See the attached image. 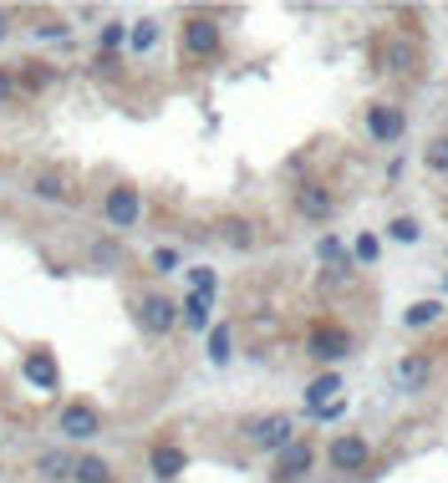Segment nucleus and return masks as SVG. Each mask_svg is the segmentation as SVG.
I'll return each instance as SVG.
<instances>
[{
	"instance_id": "nucleus-1",
	"label": "nucleus",
	"mask_w": 448,
	"mask_h": 483,
	"mask_svg": "<svg viewBox=\"0 0 448 483\" xmlns=\"http://www.w3.org/2000/svg\"><path fill=\"white\" fill-rule=\"evenodd\" d=\"M240 438L260 453H281V448L296 443V423H290V412H260V418L240 423Z\"/></svg>"
},
{
	"instance_id": "nucleus-33",
	"label": "nucleus",
	"mask_w": 448,
	"mask_h": 483,
	"mask_svg": "<svg viewBox=\"0 0 448 483\" xmlns=\"http://www.w3.org/2000/svg\"><path fill=\"white\" fill-rule=\"evenodd\" d=\"M16 97V77H11V72H5V66H0V107H5V102Z\"/></svg>"
},
{
	"instance_id": "nucleus-3",
	"label": "nucleus",
	"mask_w": 448,
	"mask_h": 483,
	"mask_svg": "<svg viewBox=\"0 0 448 483\" xmlns=\"http://www.w3.org/2000/svg\"><path fill=\"white\" fill-rule=\"evenodd\" d=\"M102 214L112 229H133L143 219V194L133 183H118V188H107V203H102Z\"/></svg>"
},
{
	"instance_id": "nucleus-7",
	"label": "nucleus",
	"mask_w": 448,
	"mask_h": 483,
	"mask_svg": "<svg viewBox=\"0 0 448 483\" xmlns=\"http://www.w3.org/2000/svg\"><path fill=\"white\" fill-rule=\"evenodd\" d=\"M326 458H331V468H336V473H357V468H367L372 448H367V438H357V433H342V438H331Z\"/></svg>"
},
{
	"instance_id": "nucleus-24",
	"label": "nucleus",
	"mask_w": 448,
	"mask_h": 483,
	"mask_svg": "<svg viewBox=\"0 0 448 483\" xmlns=\"http://www.w3.org/2000/svg\"><path fill=\"white\" fill-rule=\"evenodd\" d=\"M127 46H133V51H153V46H158V20H133Z\"/></svg>"
},
{
	"instance_id": "nucleus-26",
	"label": "nucleus",
	"mask_w": 448,
	"mask_h": 483,
	"mask_svg": "<svg viewBox=\"0 0 448 483\" xmlns=\"http://www.w3.org/2000/svg\"><path fill=\"white\" fill-rule=\"evenodd\" d=\"M387 234H392L398 244H418V240H423V224L413 219V214H398V219L387 224Z\"/></svg>"
},
{
	"instance_id": "nucleus-18",
	"label": "nucleus",
	"mask_w": 448,
	"mask_h": 483,
	"mask_svg": "<svg viewBox=\"0 0 448 483\" xmlns=\"http://www.w3.org/2000/svg\"><path fill=\"white\" fill-rule=\"evenodd\" d=\"M316 255L331 264V275H336V280H346V275H351V255H346V244L336 240V234H326V240L316 244Z\"/></svg>"
},
{
	"instance_id": "nucleus-4",
	"label": "nucleus",
	"mask_w": 448,
	"mask_h": 483,
	"mask_svg": "<svg viewBox=\"0 0 448 483\" xmlns=\"http://www.w3.org/2000/svg\"><path fill=\"white\" fill-rule=\"evenodd\" d=\"M138 326L148 331V336H168V331L179 326V305L153 290V295H143L138 301Z\"/></svg>"
},
{
	"instance_id": "nucleus-13",
	"label": "nucleus",
	"mask_w": 448,
	"mask_h": 483,
	"mask_svg": "<svg viewBox=\"0 0 448 483\" xmlns=\"http://www.w3.org/2000/svg\"><path fill=\"white\" fill-rule=\"evenodd\" d=\"M428 372H433V362H428V356H403V362L392 366V382H398V392H423V387H428Z\"/></svg>"
},
{
	"instance_id": "nucleus-23",
	"label": "nucleus",
	"mask_w": 448,
	"mask_h": 483,
	"mask_svg": "<svg viewBox=\"0 0 448 483\" xmlns=\"http://www.w3.org/2000/svg\"><path fill=\"white\" fill-rule=\"evenodd\" d=\"M220 240L229 244V249H250V244H255V229H250L244 219H224L220 224Z\"/></svg>"
},
{
	"instance_id": "nucleus-11",
	"label": "nucleus",
	"mask_w": 448,
	"mask_h": 483,
	"mask_svg": "<svg viewBox=\"0 0 448 483\" xmlns=\"http://www.w3.org/2000/svg\"><path fill=\"white\" fill-rule=\"evenodd\" d=\"M296 209H301L305 219H331V209H336V199H331V188H321V183H301L296 188Z\"/></svg>"
},
{
	"instance_id": "nucleus-19",
	"label": "nucleus",
	"mask_w": 448,
	"mask_h": 483,
	"mask_svg": "<svg viewBox=\"0 0 448 483\" xmlns=\"http://www.w3.org/2000/svg\"><path fill=\"white\" fill-rule=\"evenodd\" d=\"M72 464H77V458H72L66 448H51V453H41L36 458V473L41 479H72Z\"/></svg>"
},
{
	"instance_id": "nucleus-32",
	"label": "nucleus",
	"mask_w": 448,
	"mask_h": 483,
	"mask_svg": "<svg viewBox=\"0 0 448 483\" xmlns=\"http://www.w3.org/2000/svg\"><path fill=\"white\" fill-rule=\"evenodd\" d=\"M36 36H46V41H61V36H72V26H66V20H46V26H36Z\"/></svg>"
},
{
	"instance_id": "nucleus-34",
	"label": "nucleus",
	"mask_w": 448,
	"mask_h": 483,
	"mask_svg": "<svg viewBox=\"0 0 448 483\" xmlns=\"http://www.w3.org/2000/svg\"><path fill=\"white\" fill-rule=\"evenodd\" d=\"M11 36V11H5V5H0V41Z\"/></svg>"
},
{
	"instance_id": "nucleus-31",
	"label": "nucleus",
	"mask_w": 448,
	"mask_h": 483,
	"mask_svg": "<svg viewBox=\"0 0 448 483\" xmlns=\"http://www.w3.org/2000/svg\"><path fill=\"white\" fill-rule=\"evenodd\" d=\"M153 270L158 275H174L179 270V249H153Z\"/></svg>"
},
{
	"instance_id": "nucleus-12",
	"label": "nucleus",
	"mask_w": 448,
	"mask_h": 483,
	"mask_svg": "<svg viewBox=\"0 0 448 483\" xmlns=\"http://www.w3.org/2000/svg\"><path fill=\"white\" fill-rule=\"evenodd\" d=\"M148 468H153V479H179L183 468H189V453L179 443H158L148 453Z\"/></svg>"
},
{
	"instance_id": "nucleus-30",
	"label": "nucleus",
	"mask_w": 448,
	"mask_h": 483,
	"mask_svg": "<svg viewBox=\"0 0 448 483\" xmlns=\"http://www.w3.org/2000/svg\"><path fill=\"white\" fill-rule=\"evenodd\" d=\"M351 255H357V260H362V264H377V255H382V244H377V234H362Z\"/></svg>"
},
{
	"instance_id": "nucleus-17",
	"label": "nucleus",
	"mask_w": 448,
	"mask_h": 483,
	"mask_svg": "<svg viewBox=\"0 0 448 483\" xmlns=\"http://www.w3.org/2000/svg\"><path fill=\"white\" fill-rule=\"evenodd\" d=\"M336 392H342V377H336V372H326V377H316V382L305 387V407H311V412H321V407L342 402Z\"/></svg>"
},
{
	"instance_id": "nucleus-35",
	"label": "nucleus",
	"mask_w": 448,
	"mask_h": 483,
	"mask_svg": "<svg viewBox=\"0 0 448 483\" xmlns=\"http://www.w3.org/2000/svg\"><path fill=\"white\" fill-rule=\"evenodd\" d=\"M444 290H448V275H444Z\"/></svg>"
},
{
	"instance_id": "nucleus-6",
	"label": "nucleus",
	"mask_w": 448,
	"mask_h": 483,
	"mask_svg": "<svg viewBox=\"0 0 448 483\" xmlns=\"http://www.w3.org/2000/svg\"><path fill=\"white\" fill-rule=\"evenodd\" d=\"M183 51H189V57H214V51H220V20L214 16L183 20Z\"/></svg>"
},
{
	"instance_id": "nucleus-14",
	"label": "nucleus",
	"mask_w": 448,
	"mask_h": 483,
	"mask_svg": "<svg viewBox=\"0 0 448 483\" xmlns=\"http://www.w3.org/2000/svg\"><path fill=\"white\" fill-rule=\"evenodd\" d=\"M112 464L97 458V453H77V464H72V483H112Z\"/></svg>"
},
{
	"instance_id": "nucleus-5",
	"label": "nucleus",
	"mask_w": 448,
	"mask_h": 483,
	"mask_svg": "<svg viewBox=\"0 0 448 483\" xmlns=\"http://www.w3.org/2000/svg\"><path fill=\"white\" fill-rule=\"evenodd\" d=\"M362 122H367V133H372V142H398L403 127H407L403 107H392V102H372Z\"/></svg>"
},
{
	"instance_id": "nucleus-27",
	"label": "nucleus",
	"mask_w": 448,
	"mask_h": 483,
	"mask_svg": "<svg viewBox=\"0 0 448 483\" xmlns=\"http://www.w3.org/2000/svg\"><path fill=\"white\" fill-rule=\"evenodd\" d=\"M122 41H127V26H122V20H107V26H102V31H97V46H102V61L112 57V51H118Z\"/></svg>"
},
{
	"instance_id": "nucleus-16",
	"label": "nucleus",
	"mask_w": 448,
	"mask_h": 483,
	"mask_svg": "<svg viewBox=\"0 0 448 483\" xmlns=\"http://www.w3.org/2000/svg\"><path fill=\"white\" fill-rule=\"evenodd\" d=\"M31 194L46 199V203H72V199H77V194H72V183L61 179V173H36V179H31Z\"/></svg>"
},
{
	"instance_id": "nucleus-28",
	"label": "nucleus",
	"mask_w": 448,
	"mask_h": 483,
	"mask_svg": "<svg viewBox=\"0 0 448 483\" xmlns=\"http://www.w3.org/2000/svg\"><path fill=\"white\" fill-rule=\"evenodd\" d=\"M423 163L433 168V173H448V133H444V138H433L423 148Z\"/></svg>"
},
{
	"instance_id": "nucleus-29",
	"label": "nucleus",
	"mask_w": 448,
	"mask_h": 483,
	"mask_svg": "<svg viewBox=\"0 0 448 483\" xmlns=\"http://www.w3.org/2000/svg\"><path fill=\"white\" fill-rule=\"evenodd\" d=\"M118 260H122L118 240H97V244H92V264H97V270H112Z\"/></svg>"
},
{
	"instance_id": "nucleus-15",
	"label": "nucleus",
	"mask_w": 448,
	"mask_h": 483,
	"mask_svg": "<svg viewBox=\"0 0 448 483\" xmlns=\"http://www.w3.org/2000/svg\"><path fill=\"white\" fill-rule=\"evenodd\" d=\"M413 61H418V51H413V41H407V36H392L382 46V72H392V77L413 72Z\"/></svg>"
},
{
	"instance_id": "nucleus-10",
	"label": "nucleus",
	"mask_w": 448,
	"mask_h": 483,
	"mask_svg": "<svg viewBox=\"0 0 448 483\" xmlns=\"http://www.w3.org/2000/svg\"><path fill=\"white\" fill-rule=\"evenodd\" d=\"M311 464H316V448L305 443V438H296L290 448H281V453H275V473H281V479H305V473H311Z\"/></svg>"
},
{
	"instance_id": "nucleus-21",
	"label": "nucleus",
	"mask_w": 448,
	"mask_h": 483,
	"mask_svg": "<svg viewBox=\"0 0 448 483\" xmlns=\"http://www.w3.org/2000/svg\"><path fill=\"white\" fill-rule=\"evenodd\" d=\"M179 321L189 326V331H209V301L189 290V295H183V305H179Z\"/></svg>"
},
{
	"instance_id": "nucleus-2",
	"label": "nucleus",
	"mask_w": 448,
	"mask_h": 483,
	"mask_svg": "<svg viewBox=\"0 0 448 483\" xmlns=\"http://www.w3.org/2000/svg\"><path fill=\"white\" fill-rule=\"evenodd\" d=\"M57 427L72 438V443H92V438L102 433V412L92 402H66L57 412Z\"/></svg>"
},
{
	"instance_id": "nucleus-8",
	"label": "nucleus",
	"mask_w": 448,
	"mask_h": 483,
	"mask_svg": "<svg viewBox=\"0 0 448 483\" xmlns=\"http://www.w3.org/2000/svg\"><path fill=\"white\" fill-rule=\"evenodd\" d=\"M346 351H351V336H346L342 326H316V331H311V356H316V362H342Z\"/></svg>"
},
{
	"instance_id": "nucleus-9",
	"label": "nucleus",
	"mask_w": 448,
	"mask_h": 483,
	"mask_svg": "<svg viewBox=\"0 0 448 483\" xmlns=\"http://www.w3.org/2000/svg\"><path fill=\"white\" fill-rule=\"evenodd\" d=\"M20 372H26V382L36 387V392H57L61 387V372H57V356H51V351H31V356L20 362Z\"/></svg>"
},
{
	"instance_id": "nucleus-22",
	"label": "nucleus",
	"mask_w": 448,
	"mask_h": 483,
	"mask_svg": "<svg viewBox=\"0 0 448 483\" xmlns=\"http://www.w3.org/2000/svg\"><path fill=\"white\" fill-rule=\"evenodd\" d=\"M438 316H444V305H438V301H413L403 310V326H407V331H413V326H433Z\"/></svg>"
},
{
	"instance_id": "nucleus-25",
	"label": "nucleus",
	"mask_w": 448,
	"mask_h": 483,
	"mask_svg": "<svg viewBox=\"0 0 448 483\" xmlns=\"http://www.w3.org/2000/svg\"><path fill=\"white\" fill-rule=\"evenodd\" d=\"M189 290H194V295H204V301H214V290H220V275H214L209 264H194V270H189Z\"/></svg>"
},
{
	"instance_id": "nucleus-20",
	"label": "nucleus",
	"mask_w": 448,
	"mask_h": 483,
	"mask_svg": "<svg viewBox=\"0 0 448 483\" xmlns=\"http://www.w3.org/2000/svg\"><path fill=\"white\" fill-rule=\"evenodd\" d=\"M229 346H235V326L214 321V326H209V362L224 366V362H229Z\"/></svg>"
}]
</instances>
